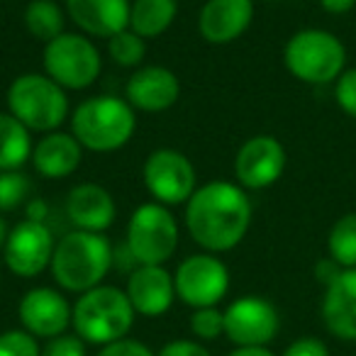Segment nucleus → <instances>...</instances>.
I'll list each match as a JSON object with an SVG mask.
<instances>
[{
	"instance_id": "nucleus-6",
	"label": "nucleus",
	"mask_w": 356,
	"mask_h": 356,
	"mask_svg": "<svg viewBox=\"0 0 356 356\" xmlns=\"http://www.w3.org/2000/svg\"><path fill=\"white\" fill-rule=\"evenodd\" d=\"M8 113L30 132H56L69 115V95L47 74H22L8 88Z\"/></svg>"
},
{
	"instance_id": "nucleus-36",
	"label": "nucleus",
	"mask_w": 356,
	"mask_h": 356,
	"mask_svg": "<svg viewBox=\"0 0 356 356\" xmlns=\"http://www.w3.org/2000/svg\"><path fill=\"white\" fill-rule=\"evenodd\" d=\"M320 8L330 15H346L356 8V0H320Z\"/></svg>"
},
{
	"instance_id": "nucleus-37",
	"label": "nucleus",
	"mask_w": 356,
	"mask_h": 356,
	"mask_svg": "<svg viewBox=\"0 0 356 356\" xmlns=\"http://www.w3.org/2000/svg\"><path fill=\"white\" fill-rule=\"evenodd\" d=\"M227 356H276L268 346H234Z\"/></svg>"
},
{
	"instance_id": "nucleus-38",
	"label": "nucleus",
	"mask_w": 356,
	"mask_h": 356,
	"mask_svg": "<svg viewBox=\"0 0 356 356\" xmlns=\"http://www.w3.org/2000/svg\"><path fill=\"white\" fill-rule=\"evenodd\" d=\"M44 218H47V205L42 203V200H37V203H30V208H27V220L44 222Z\"/></svg>"
},
{
	"instance_id": "nucleus-1",
	"label": "nucleus",
	"mask_w": 356,
	"mask_h": 356,
	"mask_svg": "<svg viewBox=\"0 0 356 356\" xmlns=\"http://www.w3.org/2000/svg\"><path fill=\"white\" fill-rule=\"evenodd\" d=\"M252 227V200L239 184L213 181L186 203V229L208 254L234 249Z\"/></svg>"
},
{
	"instance_id": "nucleus-31",
	"label": "nucleus",
	"mask_w": 356,
	"mask_h": 356,
	"mask_svg": "<svg viewBox=\"0 0 356 356\" xmlns=\"http://www.w3.org/2000/svg\"><path fill=\"white\" fill-rule=\"evenodd\" d=\"M42 356H86V341L79 334H59L47 339Z\"/></svg>"
},
{
	"instance_id": "nucleus-33",
	"label": "nucleus",
	"mask_w": 356,
	"mask_h": 356,
	"mask_svg": "<svg viewBox=\"0 0 356 356\" xmlns=\"http://www.w3.org/2000/svg\"><path fill=\"white\" fill-rule=\"evenodd\" d=\"M281 356H330V349L317 337H298L283 349Z\"/></svg>"
},
{
	"instance_id": "nucleus-14",
	"label": "nucleus",
	"mask_w": 356,
	"mask_h": 356,
	"mask_svg": "<svg viewBox=\"0 0 356 356\" xmlns=\"http://www.w3.org/2000/svg\"><path fill=\"white\" fill-rule=\"evenodd\" d=\"M17 315H20L22 330L30 332L35 339H54L59 334H66V330L71 327L74 305L56 288L40 286L30 288L22 296Z\"/></svg>"
},
{
	"instance_id": "nucleus-8",
	"label": "nucleus",
	"mask_w": 356,
	"mask_h": 356,
	"mask_svg": "<svg viewBox=\"0 0 356 356\" xmlns=\"http://www.w3.org/2000/svg\"><path fill=\"white\" fill-rule=\"evenodd\" d=\"M44 74L64 90H86L98 81L103 56L86 35L64 32L44 44Z\"/></svg>"
},
{
	"instance_id": "nucleus-18",
	"label": "nucleus",
	"mask_w": 356,
	"mask_h": 356,
	"mask_svg": "<svg viewBox=\"0 0 356 356\" xmlns=\"http://www.w3.org/2000/svg\"><path fill=\"white\" fill-rule=\"evenodd\" d=\"M320 315L332 337L356 341V268H341L339 276L325 288Z\"/></svg>"
},
{
	"instance_id": "nucleus-5",
	"label": "nucleus",
	"mask_w": 356,
	"mask_h": 356,
	"mask_svg": "<svg viewBox=\"0 0 356 356\" xmlns=\"http://www.w3.org/2000/svg\"><path fill=\"white\" fill-rule=\"evenodd\" d=\"M283 64L300 83L330 86L346 71V47L334 32L307 27L286 42Z\"/></svg>"
},
{
	"instance_id": "nucleus-25",
	"label": "nucleus",
	"mask_w": 356,
	"mask_h": 356,
	"mask_svg": "<svg viewBox=\"0 0 356 356\" xmlns=\"http://www.w3.org/2000/svg\"><path fill=\"white\" fill-rule=\"evenodd\" d=\"M327 257L341 268H356V213H346L330 227Z\"/></svg>"
},
{
	"instance_id": "nucleus-9",
	"label": "nucleus",
	"mask_w": 356,
	"mask_h": 356,
	"mask_svg": "<svg viewBox=\"0 0 356 356\" xmlns=\"http://www.w3.org/2000/svg\"><path fill=\"white\" fill-rule=\"evenodd\" d=\"M142 178L149 195L166 208L168 205L188 203L191 195L198 188L193 161L184 152L168 147L154 149L149 154L142 168Z\"/></svg>"
},
{
	"instance_id": "nucleus-12",
	"label": "nucleus",
	"mask_w": 356,
	"mask_h": 356,
	"mask_svg": "<svg viewBox=\"0 0 356 356\" xmlns=\"http://www.w3.org/2000/svg\"><path fill=\"white\" fill-rule=\"evenodd\" d=\"M54 234L44 222L37 220H22L10 227L8 242L3 247V261L8 271L20 278H35L51 266L54 257Z\"/></svg>"
},
{
	"instance_id": "nucleus-16",
	"label": "nucleus",
	"mask_w": 356,
	"mask_h": 356,
	"mask_svg": "<svg viewBox=\"0 0 356 356\" xmlns=\"http://www.w3.org/2000/svg\"><path fill=\"white\" fill-rule=\"evenodd\" d=\"M124 95L134 110L163 113L176 105L181 95V83H178V76L166 66H144L129 76Z\"/></svg>"
},
{
	"instance_id": "nucleus-4",
	"label": "nucleus",
	"mask_w": 356,
	"mask_h": 356,
	"mask_svg": "<svg viewBox=\"0 0 356 356\" xmlns=\"http://www.w3.org/2000/svg\"><path fill=\"white\" fill-rule=\"evenodd\" d=\"M134 315L137 312L127 300V293L115 286H98L79 296L71 327L86 344L108 346L129 334Z\"/></svg>"
},
{
	"instance_id": "nucleus-23",
	"label": "nucleus",
	"mask_w": 356,
	"mask_h": 356,
	"mask_svg": "<svg viewBox=\"0 0 356 356\" xmlns=\"http://www.w3.org/2000/svg\"><path fill=\"white\" fill-rule=\"evenodd\" d=\"M32 149L30 129L10 113H0V171H17L32 159Z\"/></svg>"
},
{
	"instance_id": "nucleus-28",
	"label": "nucleus",
	"mask_w": 356,
	"mask_h": 356,
	"mask_svg": "<svg viewBox=\"0 0 356 356\" xmlns=\"http://www.w3.org/2000/svg\"><path fill=\"white\" fill-rule=\"evenodd\" d=\"M195 341H215L225 337V312L220 307H198L188 320Z\"/></svg>"
},
{
	"instance_id": "nucleus-22",
	"label": "nucleus",
	"mask_w": 356,
	"mask_h": 356,
	"mask_svg": "<svg viewBox=\"0 0 356 356\" xmlns=\"http://www.w3.org/2000/svg\"><path fill=\"white\" fill-rule=\"evenodd\" d=\"M178 15V0H134L129 10V30L144 40L161 37Z\"/></svg>"
},
{
	"instance_id": "nucleus-10",
	"label": "nucleus",
	"mask_w": 356,
	"mask_h": 356,
	"mask_svg": "<svg viewBox=\"0 0 356 356\" xmlns=\"http://www.w3.org/2000/svg\"><path fill=\"white\" fill-rule=\"evenodd\" d=\"M176 298L188 307H218L229 291V268L215 254H193L173 273Z\"/></svg>"
},
{
	"instance_id": "nucleus-7",
	"label": "nucleus",
	"mask_w": 356,
	"mask_h": 356,
	"mask_svg": "<svg viewBox=\"0 0 356 356\" xmlns=\"http://www.w3.org/2000/svg\"><path fill=\"white\" fill-rule=\"evenodd\" d=\"M178 249V222L166 205L142 203L127 222V254L139 266H163Z\"/></svg>"
},
{
	"instance_id": "nucleus-34",
	"label": "nucleus",
	"mask_w": 356,
	"mask_h": 356,
	"mask_svg": "<svg viewBox=\"0 0 356 356\" xmlns=\"http://www.w3.org/2000/svg\"><path fill=\"white\" fill-rule=\"evenodd\" d=\"M156 356H213L208 346L195 339H173L159 349Z\"/></svg>"
},
{
	"instance_id": "nucleus-24",
	"label": "nucleus",
	"mask_w": 356,
	"mask_h": 356,
	"mask_svg": "<svg viewBox=\"0 0 356 356\" xmlns=\"http://www.w3.org/2000/svg\"><path fill=\"white\" fill-rule=\"evenodd\" d=\"M66 17L54 0H32L25 8V27L35 40L49 44L59 35H64Z\"/></svg>"
},
{
	"instance_id": "nucleus-3",
	"label": "nucleus",
	"mask_w": 356,
	"mask_h": 356,
	"mask_svg": "<svg viewBox=\"0 0 356 356\" xmlns=\"http://www.w3.org/2000/svg\"><path fill=\"white\" fill-rule=\"evenodd\" d=\"M137 129V115L127 98L98 95L76 108L71 118V134L88 152H118L132 139Z\"/></svg>"
},
{
	"instance_id": "nucleus-40",
	"label": "nucleus",
	"mask_w": 356,
	"mask_h": 356,
	"mask_svg": "<svg viewBox=\"0 0 356 356\" xmlns=\"http://www.w3.org/2000/svg\"><path fill=\"white\" fill-rule=\"evenodd\" d=\"M354 356H356V354H354Z\"/></svg>"
},
{
	"instance_id": "nucleus-27",
	"label": "nucleus",
	"mask_w": 356,
	"mask_h": 356,
	"mask_svg": "<svg viewBox=\"0 0 356 356\" xmlns=\"http://www.w3.org/2000/svg\"><path fill=\"white\" fill-rule=\"evenodd\" d=\"M30 195V178L20 171H0V213L17 210Z\"/></svg>"
},
{
	"instance_id": "nucleus-2",
	"label": "nucleus",
	"mask_w": 356,
	"mask_h": 356,
	"mask_svg": "<svg viewBox=\"0 0 356 356\" xmlns=\"http://www.w3.org/2000/svg\"><path fill=\"white\" fill-rule=\"evenodd\" d=\"M113 244L105 234L74 229L56 242L49 268L56 286L81 296L103 286L113 268Z\"/></svg>"
},
{
	"instance_id": "nucleus-21",
	"label": "nucleus",
	"mask_w": 356,
	"mask_h": 356,
	"mask_svg": "<svg viewBox=\"0 0 356 356\" xmlns=\"http://www.w3.org/2000/svg\"><path fill=\"white\" fill-rule=\"evenodd\" d=\"M83 159V147L74 134L49 132L32 149V163L44 178H69Z\"/></svg>"
},
{
	"instance_id": "nucleus-35",
	"label": "nucleus",
	"mask_w": 356,
	"mask_h": 356,
	"mask_svg": "<svg viewBox=\"0 0 356 356\" xmlns=\"http://www.w3.org/2000/svg\"><path fill=\"white\" fill-rule=\"evenodd\" d=\"M341 273V266L339 264H334L330 257L327 259H322V261H317V266H315V278H317V283H322V286H330L332 281H334L337 276Z\"/></svg>"
},
{
	"instance_id": "nucleus-11",
	"label": "nucleus",
	"mask_w": 356,
	"mask_h": 356,
	"mask_svg": "<svg viewBox=\"0 0 356 356\" xmlns=\"http://www.w3.org/2000/svg\"><path fill=\"white\" fill-rule=\"evenodd\" d=\"M225 337L234 346H268L281 330L276 305L261 296H242L225 307Z\"/></svg>"
},
{
	"instance_id": "nucleus-19",
	"label": "nucleus",
	"mask_w": 356,
	"mask_h": 356,
	"mask_svg": "<svg viewBox=\"0 0 356 356\" xmlns=\"http://www.w3.org/2000/svg\"><path fill=\"white\" fill-rule=\"evenodd\" d=\"M129 0H66V15L83 35L110 40L129 27Z\"/></svg>"
},
{
	"instance_id": "nucleus-32",
	"label": "nucleus",
	"mask_w": 356,
	"mask_h": 356,
	"mask_svg": "<svg viewBox=\"0 0 356 356\" xmlns=\"http://www.w3.org/2000/svg\"><path fill=\"white\" fill-rule=\"evenodd\" d=\"M95 356H156V354L144 341L124 337V339H118L108 346H100V351Z\"/></svg>"
},
{
	"instance_id": "nucleus-17",
	"label": "nucleus",
	"mask_w": 356,
	"mask_h": 356,
	"mask_svg": "<svg viewBox=\"0 0 356 356\" xmlns=\"http://www.w3.org/2000/svg\"><path fill=\"white\" fill-rule=\"evenodd\" d=\"M127 300L142 317H161L171 310L176 286L163 266H137L127 278Z\"/></svg>"
},
{
	"instance_id": "nucleus-39",
	"label": "nucleus",
	"mask_w": 356,
	"mask_h": 356,
	"mask_svg": "<svg viewBox=\"0 0 356 356\" xmlns=\"http://www.w3.org/2000/svg\"><path fill=\"white\" fill-rule=\"evenodd\" d=\"M8 234H10V227H8V225H6V220L0 218V252H3V247H6Z\"/></svg>"
},
{
	"instance_id": "nucleus-29",
	"label": "nucleus",
	"mask_w": 356,
	"mask_h": 356,
	"mask_svg": "<svg viewBox=\"0 0 356 356\" xmlns=\"http://www.w3.org/2000/svg\"><path fill=\"white\" fill-rule=\"evenodd\" d=\"M0 356H42V346L25 330H8L0 334Z\"/></svg>"
},
{
	"instance_id": "nucleus-15",
	"label": "nucleus",
	"mask_w": 356,
	"mask_h": 356,
	"mask_svg": "<svg viewBox=\"0 0 356 356\" xmlns=\"http://www.w3.org/2000/svg\"><path fill=\"white\" fill-rule=\"evenodd\" d=\"M254 0H205L198 15L200 37L210 44H232L252 27Z\"/></svg>"
},
{
	"instance_id": "nucleus-30",
	"label": "nucleus",
	"mask_w": 356,
	"mask_h": 356,
	"mask_svg": "<svg viewBox=\"0 0 356 356\" xmlns=\"http://www.w3.org/2000/svg\"><path fill=\"white\" fill-rule=\"evenodd\" d=\"M334 100L341 113L356 120V69H346L334 81Z\"/></svg>"
},
{
	"instance_id": "nucleus-26",
	"label": "nucleus",
	"mask_w": 356,
	"mask_h": 356,
	"mask_svg": "<svg viewBox=\"0 0 356 356\" xmlns=\"http://www.w3.org/2000/svg\"><path fill=\"white\" fill-rule=\"evenodd\" d=\"M108 54L115 64L132 69V66L142 64L144 56H147V40L127 27V30L118 32V35L108 40Z\"/></svg>"
},
{
	"instance_id": "nucleus-13",
	"label": "nucleus",
	"mask_w": 356,
	"mask_h": 356,
	"mask_svg": "<svg viewBox=\"0 0 356 356\" xmlns=\"http://www.w3.org/2000/svg\"><path fill=\"white\" fill-rule=\"evenodd\" d=\"M288 163L286 147L271 134H257L239 147L234 156V176L244 191H264L283 176Z\"/></svg>"
},
{
	"instance_id": "nucleus-20",
	"label": "nucleus",
	"mask_w": 356,
	"mask_h": 356,
	"mask_svg": "<svg viewBox=\"0 0 356 356\" xmlns=\"http://www.w3.org/2000/svg\"><path fill=\"white\" fill-rule=\"evenodd\" d=\"M115 200L108 188L98 184H79L71 188L66 198V215L83 232L103 234L115 222Z\"/></svg>"
}]
</instances>
